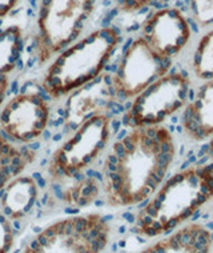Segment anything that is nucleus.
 <instances>
[{
	"label": "nucleus",
	"instance_id": "f257e3e1",
	"mask_svg": "<svg viewBox=\"0 0 213 253\" xmlns=\"http://www.w3.org/2000/svg\"><path fill=\"white\" fill-rule=\"evenodd\" d=\"M176 156L172 132L163 126L130 128L109 148L101 170V192L109 207L147 201L166 180Z\"/></svg>",
	"mask_w": 213,
	"mask_h": 253
},
{
	"label": "nucleus",
	"instance_id": "f03ea898",
	"mask_svg": "<svg viewBox=\"0 0 213 253\" xmlns=\"http://www.w3.org/2000/svg\"><path fill=\"white\" fill-rule=\"evenodd\" d=\"M213 199V163L189 166L163 181L135 220V231L157 237L174 231Z\"/></svg>",
	"mask_w": 213,
	"mask_h": 253
},
{
	"label": "nucleus",
	"instance_id": "7ed1b4c3",
	"mask_svg": "<svg viewBox=\"0 0 213 253\" xmlns=\"http://www.w3.org/2000/svg\"><path fill=\"white\" fill-rule=\"evenodd\" d=\"M122 43L120 31L103 27L68 45L53 57L40 87L48 99L57 100L100 78Z\"/></svg>",
	"mask_w": 213,
	"mask_h": 253
},
{
	"label": "nucleus",
	"instance_id": "20e7f679",
	"mask_svg": "<svg viewBox=\"0 0 213 253\" xmlns=\"http://www.w3.org/2000/svg\"><path fill=\"white\" fill-rule=\"evenodd\" d=\"M95 4L96 0L40 1L35 35V52L39 66L47 64L79 39Z\"/></svg>",
	"mask_w": 213,
	"mask_h": 253
},
{
	"label": "nucleus",
	"instance_id": "39448f33",
	"mask_svg": "<svg viewBox=\"0 0 213 253\" xmlns=\"http://www.w3.org/2000/svg\"><path fill=\"white\" fill-rule=\"evenodd\" d=\"M109 235L111 225L103 214H79L49 224L22 253H101Z\"/></svg>",
	"mask_w": 213,
	"mask_h": 253
},
{
	"label": "nucleus",
	"instance_id": "423d86ee",
	"mask_svg": "<svg viewBox=\"0 0 213 253\" xmlns=\"http://www.w3.org/2000/svg\"><path fill=\"white\" fill-rule=\"evenodd\" d=\"M112 120L108 114L89 119L52 153L47 166L51 181L82 175L101 156L111 139Z\"/></svg>",
	"mask_w": 213,
	"mask_h": 253
},
{
	"label": "nucleus",
	"instance_id": "0eeeda50",
	"mask_svg": "<svg viewBox=\"0 0 213 253\" xmlns=\"http://www.w3.org/2000/svg\"><path fill=\"white\" fill-rule=\"evenodd\" d=\"M191 79L185 72H168L132 99L123 116L128 128L161 126L187 104Z\"/></svg>",
	"mask_w": 213,
	"mask_h": 253
},
{
	"label": "nucleus",
	"instance_id": "6e6552de",
	"mask_svg": "<svg viewBox=\"0 0 213 253\" xmlns=\"http://www.w3.org/2000/svg\"><path fill=\"white\" fill-rule=\"evenodd\" d=\"M170 67L172 59L155 52L143 38L133 39L111 75L116 100H132L149 84L168 74Z\"/></svg>",
	"mask_w": 213,
	"mask_h": 253
},
{
	"label": "nucleus",
	"instance_id": "1a4fd4ad",
	"mask_svg": "<svg viewBox=\"0 0 213 253\" xmlns=\"http://www.w3.org/2000/svg\"><path fill=\"white\" fill-rule=\"evenodd\" d=\"M51 116L48 97L26 89L7 100L0 108V132L16 144L26 145L40 139Z\"/></svg>",
	"mask_w": 213,
	"mask_h": 253
},
{
	"label": "nucleus",
	"instance_id": "9d476101",
	"mask_svg": "<svg viewBox=\"0 0 213 253\" xmlns=\"http://www.w3.org/2000/svg\"><path fill=\"white\" fill-rule=\"evenodd\" d=\"M191 24L181 9L166 7L153 12L141 26L140 38L159 55L173 59L191 40Z\"/></svg>",
	"mask_w": 213,
	"mask_h": 253
},
{
	"label": "nucleus",
	"instance_id": "9b49d317",
	"mask_svg": "<svg viewBox=\"0 0 213 253\" xmlns=\"http://www.w3.org/2000/svg\"><path fill=\"white\" fill-rule=\"evenodd\" d=\"M115 100L111 75H101L68 95L64 107V126L75 131L89 119L108 114Z\"/></svg>",
	"mask_w": 213,
	"mask_h": 253
},
{
	"label": "nucleus",
	"instance_id": "f8f14e48",
	"mask_svg": "<svg viewBox=\"0 0 213 253\" xmlns=\"http://www.w3.org/2000/svg\"><path fill=\"white\" fill-rule=\"evenodd\" d=\"M184 133L192 141H204L213 135V78L196 92L181 116Z\"/></svg>",
	"mask_w": 213,
	"mask_h": 253
},
{
	"label": "nucleus",
	"instance_id": "ddd939ff",
	"mask_svg": "<svg viewBox=\"0 0 213 253\" xmlns=\"http://www.w3.org/2000/svg\"><path fill=\"white\" fill-rule=\"evenodd\" d=\"M212 233L199 223L188 224L140 253H211Z\"/></svg>",
	"mask_w": 213,
	"mask_h": 253
},
{
	"label": "nucleus",
	"instance_id": "4468645a",
	"mask_svg": "<svg viewBox=\"0 0 213 253\" xmlns=\"http://www.w3.org/2000/svg\"><path fill=\"white\" fill-rule=\"evenodd\" d=\"M39 187L32 176L19 175L11 180L0 195V210L13 221L22 220L35 207Z\"/></svg>",
	"mask_w": 213,
	"mask_h": 253
},
{
	"label": "nucleus",
	"instance_id": "2eb2a0df",
	"mask_svg": "<svg viewBox=\"0 0 213 253\" xmlns=\"http://www.w3.org/2000/svg\"><path fill=\"white\" fill-rule=\"evenodd\" d=\"M36 157L35 149L12 143L0 132V195L11 180L23 175L35 163Z\"/></svg>",
	"mask_w": 213,
	"mask_h": 253
},
{
	"label": "nucleus",
	"instance_id": "dca6fc26",
	"mask_svg": "<svg viewBox=\"0 0 213 253\" xmlns=\"http://www.w3.org/2000/svg\"><path fill=\"white\" fill-rule=\"evenodd\" d=\"M55 191L61 203L74 207L84 208L91 205L101 192V184L95 177L75 176L71 179L53 181Z\"/></svg>",
	"mask_w": 213,
	"mask_h": 253
},
{
	"label": "nucleus",
	"instance_id": "f3484780",
	"mask_svg": "<svg viewBox=\"0 0 213 253\" xmlns=\"http://www.w3.org/2000/svg\"><path fill=\"white\" fill-rule=\"evenodd\" d=\"M24 47V31L18 24L0 31V76L11 74L20 59Z\"/></svg>",
	"mask_w": 213,
	"mask_h": 253
},
{
	"label": "nucleus",
	"instance_id": "a211bd4d",
	"mask_svg": "<svg viewBox=\"0 0 213 253\" xmlns=\"http://www.w3.org/2000/svg\"><path fill=\"white\" fill-rule=\"evenodd\" d=\"M192 70L200 80L213 78V28L197 44L192 59Z\"/></svg>",
	"mask_w": 213,
	"mask_h": 253
},
{
	"label": "nucleus",
	"instance_id": "6ab92c4d",
	"mask_svg": "<svg viewBox=\"0 0 213 253\" xmlns=\"http://www.w3.org/2000/svg\"><path fill=\"white\" fill-rule=\"evenodd\" d=\"M192 18L200 27L213 24V0H189Z\"/></svg>",
	"mask_w": 213,
	"mask_h": 253
},
{
	"label": "nucleus",
	"instance_id": "aec40b11",
	"mask_svg": "<svg viewBox=\"0 0 213 253\" xmlns=\"http://www.w3.org/2000/svg\"><path fill=\"white\" fill-rule=\"evenodd\" d=\"M15 243V231L7 216L0 211V253H9Z\"/></svg>",
	"mask_w": 213,
	"mask_h": 253
},
{
	"label": "nucleus",
	"instance_id": "412c9836",
	"mask_svg": "<svg viewBox=\"0 0 213 253\" xmlns=\"http://www.w3.org/2000/svg\"><path fill=\"white\" fill-rule=\"evenodd\" d=\"M152 1L153 0H118V5L123 12L130 13L140 11L144 7L151 4Z\"/></svg>",
	"mask_w": 213,
	"mask_h": 253
},
{
	"label": "nucleus",
	"instance_id": "4be33fe9",
	"mask_svg": "<svg viewBox=\"0 0 213 253\" xmlns=\"http://www.w3.org/2000/svg\"><path fill=\"white\" fill-rule=\"evenodd\" d=\"M19 3L20 0H0V19L7 16Z\"/></svg>",
	"mask_w": 213,
	"mask_h": 253
},
{
	"label": "nucleus",
	"instance_id": "5701e85b",
	"mask_svg": "<svg viewBox=\"0 0 213 253\" xmlns=\"http://www.w3.org/2000/svg\"><path fill=\"white\" fill-rule=\"evenodd\" d=\"M8 88H9L8 75H3V76H0V108H1V105L4 104L5 97H7V93H8Z\"/></svg>",
	"mask_w": 213,
	"mask_h": 253
},
{
	"label": "nucleus",
	"instance_id": "b1692460",
	"mask_svg": "<svg viewBox=\"0 0 213 253\" xmlns=\"http://www.w3.org/2000/svg\"><path fill=\"white\" fill-rule=\"evenodd\" d=\"M209 155H211V159H212L213 163V135L209 137Z\"/></svg>",
	"mask_w": 213,
	"mask_h": 253
}]
</instances>
